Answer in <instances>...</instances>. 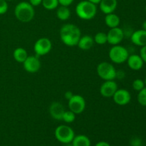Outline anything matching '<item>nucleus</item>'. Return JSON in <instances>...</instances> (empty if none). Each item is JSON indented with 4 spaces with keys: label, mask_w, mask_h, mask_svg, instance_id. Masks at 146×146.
Returning a JSON list of instances; mask_svg holds the SVG:
<instances>
[{
    "label": "nucleus",
    "mask_w": 146,
    "mask_h": 146,
    "mask_svg": "<svg viewBox=\"0 0 146 146\" xmlns=\"http://www.w3.org/2000/svg\"><path fill=\"white\" fill-rule=\"evenodd\" d=\"M60 38L67 46H75L78 44L81 36L79 27L73 24H65L60 29Z\"/></svg>",
    "instance_id": "nucleus-1"
},
{
    "label": "nucleus",
    "mask_w": 146,
    "mask_h": 146,
    "mask_svg": "<svg viewBox=\"0 0 146 146\" xmlns=\"http://www.w3.org/2000/svg\"><path fill=\"white\" fill-rule=\"evenodd\" d=\"M14 16L22 23L30 22L35 16L34 7L27 1H21L16 5Z\"/></svg>",
    "instance_id": "nucleus-2"
},
{
    "label": "nucleus",
    "mask_w": 146,
    "mask_h": 146,
    "mask_svg": "<svg viewBox=\"0 0 146 146\" xmlns=\"http://www.w3.org/2000/svg\"><path fill=\"white\" fill-rule=\"evenodd\" d=\"M77 17L82 20H91L97 14V7L96 4L90 2L88 0L81 1L77 4L75 9Z\"/></svg>",
    "instance_id": "nucleus-3"
},
{
    "label": "nucleus",
    "mask_w": 146,
    "mask_h": 146,
    "mask_svg": "<svg viewBox=\"0 0 146 146\" xmlns=\"http://www.w3.org/2000/svg\"><path fill=\"white\" fill-rule=\"evenodd\" d=\"M129 55L128 49L119 44L113 46L108 52L110 60L116 64H121L126 62Z\"/></svg>",
    "instance_id": "nucleus-4"
},
{
    "label": "nucleus",
    "mask_w": 146,
    "mask_h": 146,
    "mask_svg": "<svg viewBox=\"0 0 146 146\" xmlns=\"http://www.w3.org/2000/svg\"><path fill=\"white\" fill-rule=\"evenodd\" d=\"M98 76L104 81L115 80L117 77V71L112 64L106 61L100 63L96 67Z\"/></svg>",
    "instance_id": "nucleus-5"
},
{
    "label": "nucleus",
    "mask_w": 146,
    "mask_h": 146,
    "mask_svg": "<svg viewBox=\"0 0 146 146\" xmlns=\"http://www.w3.org/2000/svg\"><path fill=\"white\" fill-rule=\"evenodd\" d=\"M54 135L57 141L64 144L71 143L75 136L73 128L67 125H58L55 129Z\"/></svg>",
    "instance_id": "nucleus-6"
},
{
    "label": "nucleus",
    "mask_w": 146,
    "mask_h": 146,
    "mask_svg": "<svg viewBox=\"0 0 146 146\" xmlns=\"http://www.w3.org/2000/svg\"><path fill=\"white\" fill-rule=\"evenodd\" d=\"M68 108L70 111L77 115V114H81L85 111L86 100L82 96L78 94H74L71 98L68 101Z\"/></svg>",
    "instance_id": "nucleus-7"
},
{
    "label": "nucleus",
    "mask_w": 146,
    "mask_h": 146,
    "mask_svg": "<svg viewBox=\"0 0 146 146\" xmlns=\"http://www.w3.org/2000/svg\"><path fill=\"white\" fill-rule=\"evenodd\" d=\"M52 48V43L49 38L42 37L37 40L34 45V50L36 56H42L48 54Z\"/></svg>",
    "instance_id": "nucleus-8"
},
{
    "label": "nucleus",
    "mask_w": 146,
    "mask_h": 146,
    "mask_svg": "<svg viewBox=\"0 0 146 146\" xmlns=\"http://www.w3.org/2000/svg\"><path fill=\"white\" fill-rule=\"evenodd\" d=\"M125 33L123 30L120 27L110 29L107 33V43L111 45H118L123 40Z\"/></svg>",
    "instance_id": "nucleus-9"
},
{
    "label": "nucleus",
    "mask_w": 146,
    "mask_h": 146,
    "mask_svg": "<svg viewBox=\"0 0 146 146\" xmlns=\"http://www.w3.org/2000/svg\"><path fill=\"white\" fill-rule=\"evenodd\" d=\"M23 66L27 72L34 74L39 71L41 68V61L36 56H28L25 61L23 62Z\"/></svg>",
    "instance_id": "nucleus-10"
},
{
    "label": "nucleus",
    "mask_w": 146,
    "mask_h": 146,
    "mask_svg": "<svg viewBox=\"0 0 146 146\" xmlns=\"http://www.w3.org/2000/svg\"><path fill=\"white\" fill-rule=\"evenodd\" d=\"M118 88V85L114 80L104 81L100 87V94L104 98H112Z\"/></svg>",
    "instance_id": "nucleus-11"
},
{
    "label": "nucleus",
    "mask_w": 146,
    "mask_h": 146,
    "mask_svg": "<svg viewBox=\"0 0 146 146\" xmlns=\"http://www.w3.org/2000/svg\"><path fill=\"white\" fill-rule=\"evenodd\" d=\"M115 104L118 106H125L131 102V93L125 88H118L112 97Z\"/></svg>",
    "instance_id": "nucleus-12"
},
{
    "label": "nucleus",
    "mask_w": 146,
    "mask_h": 146,
    "mask_svg": "<svg viewBox=\"0 0 146 146\" xmlns=\"http://www.w3.org/2000/svg\"><path fill=\"white\" fill-rule=\"evenodd\" d=\"M64 105L58 101L53 102L49 106V113L54 119L57 121H62V116L65 112Z\"/></svg>",
    "instance_id": "nucleus-13"
},
{
    "label": "nucleus",
    "mask_w": 146,
    "mask_h": 146,
    "mask_svg": "<svg viewBox=\"0 0 146 146\" xmlns=\"http://www.w3.org/2000/svg\"><path fill=\"white\" fill-rule=\"evenodd\" d=\"M131 40L133 44L138 46H146V31L143 29L136 30L131 34Z\"/></svg>",
    "instance_id": "nucleus-14"
},
{
    "label": "nucleus",
    "mask_w": 146,
    "mask_h": 146,
    "mask_svg": "<svg viewBox=\"0 0 146 146\" xmlns=\"http://www.w3.org/2000/svg\"><path fill=\"white\" fill-rule=\"evenodd\" d=\"M128 67L133 71H139L143 66L144 62L140 55L131 54L129 55L126 61Z\"/></svg>",
    "instance_id": "nucleus-15"
},
{
    "label": "nucleus",
    "mask_w": 146,
    "mask_h": 146,
    "mask_svg": "<svg viewBox=\"0 0 146 146\" xmlns=\"http://www.w3.org/2000/svg\"><path fill=\"white\" fill-rule=\"evenodd\" d=\"M99 8L104 14L114 13L118 6L117 0H101L99 4Z\"/></svg>",
    "instance_id": "nucleus-16"
},
{
    "label": "nucleus",
    "mask_w": 146,
    "mask_h": 146,
    "mask_svg": "<svg viewBox=\"0 0 146 146\" xmlns=\"http://www.w3.org/2000/svg\"><path fill=\"white\" fill-rule=\"evenodd\" d=\"M94 44V40L92 36L89 35H84L81 36L77 46L80 49L83 51H88L92 48Z\"/></svg>",
    "instance_id": "nucleus-17"
},
{
    "label": "nucleus",
    "mask_w": 146,
    "mask_h": 146,
    "mask_svg": "<svg viewBox=\"0 0 146 146\" xmlns=\"http://www.w3.org/2000/svg\"><path fill=\"white\" fill-rule=\"evenodd\" d=\"M104 22L107 27L110 29L118 27L121 23L120 17L115 13H111V14H106V17L104 18Z\"/></svg>",
    "instance_id": "nucleus-18"
},
{
    "label": "nucleus",
    "mask_w": 146,
    "mask_h": 146,
    "mask_svg": "<svg viewBox=\"0 0 146 146\" xmlns=\"http://www.w3.org/2000/svg\"><path fill=\"white\" fill-rule=\"evenodd\" d=\"M72 146H91V140L85 135H78L74 136L72 142Z\"/></svg>",
    "instance_id": "nucleus-19"
},
{
    "label": "nucleus",
    "mask_w": 146,
    "mask_h": 146,
    "mask_svg": "<svg viewBox=\"0 0 146 146\" xmlns=\"http://www.w3.org/2000/svg\"><path fill=\"white\" fill-rule=\"evenodd\" d=\"M13 57L16 61L23 64L26 58L28 57V53L25 48H22V47H18L14 49V52H13Z\"/></svg>",
    "instance_id": "nucleus-20"
},
{
    "label": "nucleus",
    "mask_w": 146,
    "mask_h": 146,
    "mask_svg": "<svg viewBox=\"0 0 146 146\" xmlns=\"http://www.w3.org/2000/svg\"><path fill=\"white\" fill-rule=\"evenodd\" d=\"M56 17L61 21H66L71 17V11L68 7L66 6H60L57 7Z\"/></svg>",
    "instance_id": "nucleus-21"
},
{
    "label": "nucleus",
    "mask_w": 146,
    "mask_h": 146,
    "mask_svg": "<svg viewBox=\"0 0 146 146\" xmlns=\"http://www.w3.org/2000/svg\"><path fill=\"white\" fill-rule=\"evenodd\" d=\"M94 43L98 45H104L107 43V34L103 31L97 33L94 37Z\"/></svg>",
    "instance_id": "nucleus-22"
},
{
    "label": "nucleus",
    "mask_w": 146,
    "mask_h": 146,
    "mask_svg": "<svg viewBox=\"0 0 146 146\" xmlns=\"http://www.w3.org/2000/svg\"><path fill=\"white\" fill-rule=\"evenodd\" d=\"M44 8L46 10H54L59 5L58 0H42L41 3Z\"/></svg>",
    "instance_id": "nucleus-23"
},
{
    "label": "nucleus",
    "mask_w": 146,
    "mask_h": 146,
    "mask_svg": "<svg viewBox=\"0 0 146 146\" xmlns=\"http://www.w3.org/2000/svg\"><path fill=\"white\" fill-rule=\"evenodd\" d=\"M75 119L76 114L71 111H70V110L65 111V112L64 113V115L62 116V121L66 123H71L75 121Z\"/></svg>",
    "instance_id": "nucleus-24"
},
{
    "label": "nucleus",
    "mask_w": 146,
    "mask_h": 146,
    "mask_svg": "<svg viewBox=\"0 0 146 146\" xmlns=\"http://www.w3.org/2000/svg\"><path fill=\"white\" fill-rule=\"evenodd\" d=\"M137 99L140 105L142 106H146V86L138 91Z\"/></svg>",
    "instance_id": "nucleus-25"
},
{
    "label": "nucleus",
    "mask_w": 146,
    "mask_h": 146,
    "mask_svg": "<svg viewBox=\"0 0 146 146\" xmlns=\"http://www.w3.org/2000/svg\"><path fill=\"white\" fill-rule=\"evenodd\" d=\"M132 87L133 88V90H135V91H138V92L141 90H142L144 87H145V85L143 80L141 79V78H137V79L134 80L133 81Z\"/></svg>",
    "instance_id": "nucleus-26"
},
{
    "label": "nucleus",
    "mask_w": 146,
    "mask_h": 146,
    "mask_svg": "<svg viewBox=\"0 0 146 146\" xmlns=\"http://www.w3.org/2000/svg\"><path fill=\"white\" fill-rule=\"evenodd\" d=\"M8 4L6 0H0V15L6 14L8 11Z\"/></svg>",
    "instance_id": "nucleus-27"
},
{
    "label": "nucleus",
    "mask_w": 146,
    "mask_h": 146,
    "mask_svg": "<svg viewBox=\"0 0 146 146\" xmlns=\"http://www.w3.org/2000/svg\"><path fill=\"white\" fill-rule=\"evenodd\" d=\"M140 56L141 57V58L143 59L144 63L146 64V46L141 47V50H140Z\"/></svg>",
    "instance_id": "nucleus-28"
},
{
    "label": "nucleus",
    "mask_w": 146,
    "mask_h": 146,
    "mask_svg": "<svg viewBox=\"0 0 146 146\" xmlns=\"http://www.w3.org/2000/svg\"><path fill=\"white\" fill-rule=\"evenodd\" d=\"M131 145L132 146H141L142 141L139 138H133L131 141Z\"/></svg>",
    "instance_id": "nucleus-29"
},
{
    "label": "nucleus",
    "mask_w": 146,
    "mask_h": 146,
    "mask_svg": "<svg viewBox=\"0 0 146 146\" xmlns=\"http://www.w3.org/2000/svg\"><path fill=\"white\" fill-rule=\"evenodd\" d=\"M74 0H58V3L61 6H66V7H69Z\"/></svg>",
    "instance_id": "nucleus-30"
},
{
    "label": "nucleus",
    "mask_w": 146,
    "mask_h": 146,
    "mask_svg": "<svg viewBox=\"0 0 146 146\" xmlns=\"http://www.w3.org/2000/svg\"><path fill=\"white\" fill-rule=\"evenodd\" d=\"M29 2L33 7H38L42 3V0H29Z\"/></svg>",
    "instance_id": "nucleus-31"
},
{
    "label": "nucleus",
    "mask_w": 146,
    "mask_h": 146,
    "mask_svg": "<svg viewBox=\"0 0 146 146\" xmlns=\"http://www.w3.org/2000/svg\"><path fill=\"white\" fill-rule=\"evenodd\" d=\"M73 96H74V94H73L71 91H66V92L65 93V94H64V97H65L66 99H67L68 101L70 98H71V97H72Z\"/></svg>",
    "instance_id": "nucleus-32"
},
{
    "label": "nucleus",
    "mask_w": 146,
    "mask_h": 146,
    "mask_svg": "<svg viewBox=\"0 0 146 146\" xmlns=\"http://www.w3.org/2000/svg\"><path fill=\"white\" fill-rule=\"evenodd\" d=\"M95 146H111V145L106 141H99L96 144Z\"/></svg>",
    "instance_id": "nucleus-33"
},
{
    "label": "nucleus",
    "mask_w": 146,
    "mask_h": 146,
    "mask_svg": "<svg viewBox=\"0 0 146 146\" xmlns=\"http://www.w3.org/2000/svg\"><path fill=\"white\" fill-rule=\"evenodd\" d=\"M88 1H89L90 2L93 3V4H96H96H99L100 1H101V0H88Z\"/></svg>",
    "instance_id": "nucleus-34"
},
{
    "label": "nucleus",
    "mask_w": 146,
    "mask_h": 146,
    "mask_svg": "<svg viewBox=\"0 0 146 146\" xmlns=\"http://www.w3.org/2000/svg\"><path fill=\"white\" fill-rule=\"evenodd\" d=\"M142 29L146 31V20L143 21V23L142 24Z\"/></svg>",
    "instance_id": "nucleus-35"
},
{
    "label": "nucleus",
    "mask_w": 146,
    "mask_h": 146,
    "mask_svg": "<svg viewBox=\"0 0 146 146\" xmlns=\"http://www.w3.org/2000/svg\"><path fill=\"white\" fill-rule=\"evenodd\" d=\"M143 81H144V83H145V86H146V76H145V79H144Z\"/></svg>",
    "instance_id": "nucleus-36"
},
{
    "label": "nucleus",
    "mask_w": 146,
    "mask_h": 146,
    "mask_svg": "<svg viewBox=\"0 0 146 146\" xmlns=\"http://www.w3.org/2000/svg\"><path fill=\"white\" fill-rule=\"evenodd\" d=\"M6 1H12V0H6Z\"/></svg>",
    "instance_id": "nucleus-37"
},
{
    "label": "nucleus",
    "mask_w": 146,
    "mask_h": 146,
    "mask_svg": "<svg viewBox=\"0 0 146 146\" xmlns=\"http://www.w3.org/2000/svg\"><path fill=\"white\" fill-rule=\"evenodd\" d=\"M145 12H146V5H145Z\"/></svg>",
    "instance_id": "nucleus-38"
}]
</instances>
